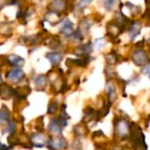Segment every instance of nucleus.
<instances>
[{
    "mask_svg": "<svg viewBox=\"0 0 150 150\" xmlns=\"http://www.w3.org/2000/svg\"><path fill=\"white\" fill-rule=\"evenodd\" d=\"M67 141L62 137H52L47 141V147L50 150H60L67 148Z\"/></svg>",
    "mask_w": 150,
    "mask_h": 150,
    "instance_id": "obj_1",
    "label": "nucleus"
},
{
    "mask_svg": "<svg viewBox=\"0 0 150 150\" xmlns=\"http://www.w3.org/2000/svg\"><path fill=\"white\" fill-rule=\"evenodd\" d=\"M132 59H133L134 63L135 65H137L138 66H142V65L144 66L145 65H147V63L149 61V57H148L146 51H144L142 50H135L133 53Z\"/></svg>",
    "mask_w": 150,
    "mask_h": 150,
    "instance_id": "obj_2",
    "label": "nucleus"
},
{
    "mask_svg": "<svg viewBox=\"0 0 150 150\" xmlns=\"http://www.w3.org/2000/svg\"><path fill=\"white\" fill-rule=\"evenodd\" d=\"M67 0H54L48 5L49 11H53L58 14L64 11L67 8Z\"/></svg>",
    "mask_w": 150,
    "mask_h": 150,
    "instance_id": "obj_3",
    "label": "nucleus"
},
{
    "mask_svg": "<svg viewBox=\"0 0 150 150\" xmlns=\"http://www.w3.org/2000/svg\"><path fill=\"white\" fill-rule=\"evenodd\" d=\"M115 129H116V133H117L118 136H120L121 139H125L128 136L129 125L127 121H125V120L117 121Z\"/></svg>",
    "mask_w": 150,
    "mask_h": 150,
    "instance_id": "obj_4",
    "label": "nucleus"
},
{
    "mask_svg": "<svg viewBox=\"0 0 150 150\" xmlns=\"http://www.w3.org/2000/svg\"><path fill=\"white\" fill-rule=\"evenodd\" d=\"M115 24L121 29V31L123 32L124 29L126 28V27L128 25L129 23V19L122 12V11H117L115 14Z\"/></svg>",
    "mask_w": 150,
    "mask_h": 150,
    "instance_id": "obj_5",
    "label": "nucleus"
},
{
    "mask_svg": "<svg viewBox=\"0 0 150 150\" xmlns=\"http://www.w3.org/2000/svg\"><path fill=\"white\" fill-rule=\"evenodd\" d=\"M25 77V73L18 68H15L11 71H9L6 74V79L13 82H19Z\"/></svg>",
    "mask_w": 150,
    "mask_h": 150,
    "instance_id": "obj_6",
    "label": "nucleus"
},
{
    "mask_svg": "<svg viewBox=\"0 0 150 150\" xmlns=\"http://www.w3.org/2000/svg\"><path fill=\"white\" fill-rule=\"evenodd\" d=\"M91 51H92V44L91 42H88V43L78 46L75 50L74 53L79 57H85V56H88Z\"/></svg>",
    "mask_w": 150,
    "mask_h": 150,
    "instance_id": "obj_7",
    "label": "nucleus"
},
{
    "mask_svg": "<svg viewBox=\"0 0 150 150\" xmlns=\"http://www.w3.org/2000/svg\"><path fill=\"white\" fill-rule=\"evenodd\" d=\"M6 60L8 64H10L12 66H15L16 68H21L25 64V59L15 54L10 55L8 57H6Z\"/></svg>",
    "mask_w": 150,
    "mask_h": 150,
    "instance_id": "obj_8",
    "label": "nucleus"
},
{
    "mask_svg": "<svg viewBox=\"0 0 150 150\" xmlns=\"http://www.w3.org/2000/svg\"><path fill=\"white\" fill-rule=\"evenodd\" d=\"M142 30V23L140 21H134L128 29V34L129 36L132 40H134L136 36H138L141 33Z\"/></svg>",
    "mask_w": 150,
    "mask_h": 150,
    "instance_id": "obj_9",
    "label": "nucleus"
},
{
    "mask_svg": "<svg viewBox=\"0 0 150 150\" xmlns=\"http://www.w3.org/2000/svg\"><path fill=\"white\" fill-rule=\"evenodd\" d=\"M31 139V142L38 148H41L46 144V139L43 136V134H40L39 133H33L30 137Z\"/></svg>",
    "mask_w": 150,
    "mask_h": 150,
    "instance_id": "obj_10",
    "label": "nucleus"
},
{
    "mask_svg": "<svg viewBox=\"0 0 150 150\" xmlns=\"http://www.w3.org/2000/svg\"><path fill=\"white\" fill-rule=\"evenodd\" d=\"M120 33H122L121 29L114 22H109L107 24V34L111 38L114 39L118 37V35H120Z\"/></svg>",
    "mask_w": 150,
    "mask_h": 150,
    "instance_id": "obj_11",
    "label": "nucleus"
},
{
    "mask_svg": "<svg viewBox=\"0 0 150 150\" xmlns=\"http://www.w3.org/2000/svg\"><path fill=\"white\" fill-rule=\"evenodd\" d=\"M73 23L69 19H67L64 23H63V26L62 27L61 30H60V33L64 34L65 36L69 37V36H71L74 33V29H73Z\"/></svg>",
    "mask_w": 150,
    "mask_h": 150,
    "instance_id": "obj_12",
    "label": "nucleus"
},
{
    "mask_svg": "<svg viewBox=\"0 0 150 150\" xmlns=\"http://www.w3.org/2000/svg\"><path fill=\"white\" fill-rule=\"evenodd\" d=\"M60 16H61V14H58V13H55L53 11H48L44 17V20L49 22L50 24H52V26H54L61 21L59 19Z\"/></svg>",
    "mask_w": 150,
    "mask_h": 150,
    "instance_id": "obj_13",
    "label": "nucleus"
},
{
    "mask_svg": "<svg viewBox=\"0 0 150 150\" xmlns=\"http://www.w3.org/2000/svg\"><path fill=\"white\" fill-rule=\"evenodd\" d=\"M46 57L50 61V63L53 65H58L62 59V56L59 53H56V52H50V53H47L46 55Z\"/></svg>",
    "mask_w": 150,
    "mask_h": 150,
    "instance_id": "obj_14",
    "label": "nucleus"
},
{
    "mask_svg": "<svg viewBox=\"0 0 150 150\" xmlns=\"http://www.w3.org/2000/svg\"><path fill=\"white\" fill-rule=\"evenodd\" d=\"M48 130L51 133H55V134H61L62 132V127L56 122L55 118H53L52 121L49 124Z\"/></svg>",
    "mask_w": 150,
    "mask_h": 150,
    "instance_id": "obj_15",
    "label": "nucleus"
},
{
    "mask_svg": "<svg viewBox=\"0 0 150 150\" xmlns=\"http://www.w3.org/2000/svg\"><path fill=\"white\" fill-rule=\"evenodd\" d=\"M106 92H107V95H108V98H109V102L112 103L113 101H116V97H117V94H116V88L112 84V83H109L107 84L106 86Z\"/></svg>",
    "mask_w": 150,
    "mask_h": 150,
    "instance_id": "obj_16",
    "label": "nucleus"
},
{
    "mask_svg": "<svg viewBox=\"0 0 150 150\" xmlns=\"http://www.w3.org/2000/svg\"><path fill=\"white\" fill-rule=\"evenodd\" d=\"M0 93H1L3 98L8 99L14 95V89L8 87L7 85H4L2 88H0Z\"/></svg>",
    "mask_w": 150,
    "mask_h": 150,
    "instance_id": "obj_17",
    "label": "nucleus"
},
{
    "mask_svg": "<svg viewBox=\"0 0 150 150\" xmlns=\"http://www.w3.org/2000/svg\"><path fill=\"white\" fill-rule=\"evenodd\" d=\"M61 42H60V38L56 35H53L52 37L48 38L47 40V42H45L46 45H47L49 48L51 49H56L57 47H59Z\"/></svg>",
    "mask_w": 150,
    "mask_h": 150,
    "instance_id": "obj_18",
    "label": "nucleus"
},
{
    "mask_svg": "<svg viewBox=\"0 0 150 150\" xmlns=\"http://www.w3.org/2000/svg\"><path fill=\"white\" fill-rule=\"evenodd\" d=\"M46 83H47V80H46V77L44 75L38 76L34 80V84L39 90H40V88H41L40 90H43L44 88L46 87Z\"/></svg>",
    "mask_w": 150,
    "mask_h": 150,
    "instance_id": "obj_19",
    "label": "nucleus"
},
{
    "mask_svg": "<svg viewBox=\"0 0 150 150\" xmlns=\"http://www.w3.org/2000/svg\"><path fill=\"white\" fill-rule=\"evenodd\" d=\"M9 118H10V111L5 106H3V108L0 109V124L8 121Z\"/></svg>",
    "mask_w": 150,
    "mask_h": 150,
    "instance_id": "obj_20",
    "label": "nucleus"
},
{
    "mask_svg": "<svg viewBox=\"0 0 150 150\" xmlns=\"http://www.w3.org/2000/svg\"><path fill=\"white\" fill-rule=\"evenodd\" d=\"M20 39H23V44H26V45H33L36 44L38 42V38L35 35L33 36H25V37H21Z\"/></svg>",
    "mask_w": 150,
    "mask_h": 150,
    "instance_id": "obj_21",
    "label": "nucleus"
},
{
    "mask_svg": "<svg viewBox=\"0 0 150 150\" xmlns=\"http://www.w3.org/2000/svg\"><path fill=\"white\" fill-rule=\"evenodd\" d=\"M105 60H106V62H107L109 65H115V63L117 62V59H118L117 54H116L114 51H112V52H111V53H109V54L105 55Z\"/></svg>",
    "mask_w": 150,
    "mask_h": 150,
    "instance_id": "obj_22",
    "label": "nucleus"
},
{
    "mask_svg": "<svg viewBox=\"0 0 150 150\" xmlns=\"http://www.w3.org/2000/svg\"><path fill=\"white\" fill-rule=\"evenodd\" d=\"M18 4V0H0V11L7 5H14Z\"/></svg>",
    "mask_w": 150,
    "mask_h": 150,
    "instance_id": "obj_23",
    "label": "nucleus"
},
{
    "mask_svg": "<svg viewBox=\"0 0 150 150\" xmlns=\"http://www.w3.org/2000/svg\"><path fill=\"white\" fill-rule=\"evenodd\" d=\"M116 1L117 0H104V6H105V10L108 11H112L114 4H115V3H116Z\"/></svg>",
    "mask_w": 150,
    "mask_h": 150,
    "instance_id": "obj_24",
    "label": "nucleus"
},
{
    "mask_svg": "<svg viewBox=\"0 0 150 150\" xmlns=\"http://www.w3.org/2000/svg\"><path fill=\"white\" fill-rule=\"evenodd\" d=\"M57 110H58V103L56 102H52L48 106L47 113L48 114H54Z\"/></svg>",
    "mask_w": 150,
    "mask_h": 150,
    "instance_id": "obj_25",
    "label": "nucleus"
},
{
    "mask_svg": "<svg viewBox=\"0 0 150 150\" xmlns=\"http://www.w3.org/2000/svg\"><path fill=\"white\" fill-rule=\"evenodd\" d=\"M15 129H16V124L13 121H10L7 126V132L9 133H12L15 131Z\"/></svg>",
    "mask_w": 150,
    "mask_h": 150,
    "instance_id": "obj_26",
    "label": "nucleus"
},
{
    "mask_svg": "<svg viewBox=\"0 0 150 150\" xmlns=\"http://www.w3.org/2000/svg\"><path fill=\"white\" fill-rule=\"evenodd\" d=\"M8 141H9V144L12 147L14 145H17L18 144V139H16V136L14 134H11L9 136L8 138Z\"/></svg>",
    "mask_w": 150,
    "mask_h": 150,
    "instance_id": "obj_27",
    "label": "nucleus"
},
{
    "mask_svg": "<svg viewBox=\"0 0 150 150\" xmlns=\"http://www.w3.org/2000/svg\"><path fill=\"white\" fill-rule=\"evenodd\" d=\"M93 0H81L78 4V7L79 8H84L86 7L91 2H92Z\"/></svg>",
    "mask_w": 150,
    "mask_h": 150,
    "instance_id": "obj_28",
    "label": "nucleus"
},
{
    "mask_svg": "<svg viewBox=\"0 0 150 150\" xmlns=\"http://www.w3.org/2000/svg\"><path fill=\"white\" fill-rule=\"evenodd\" d=\"M23 15H24V12H23V11H22L21 6L19 5V6H18V12H17V14H16V17H17L18 19H20V18H23Z\"/></svg>",
    "mask_w": 150,
    "mask_h": 150,
    "instance_id": "obj_29",
    "label": "nucleus"
},
{
    "mask_svg": "<svg viewBox=\"0 0 150 150\" xmlns=\"http://www.w3.org/2000/svg\"><path fill=\"white\" fill-rule=\"evenodd\" d=\"M142 72H144L145 74H149V65L147 64L143 66V70H142Z\"/></svg>",
    "mask_w": 150,
    "mask_h": 150,
    "instance_id": "obj_30",
    "label": "nucleus"
},
{
    "mask_svg": "<svg viewBox=\"0 0 150 150\" xmlns=\"http://www.w3.org/2000/svg\"><path fill=\"white\" fill-rule=\"evenodd\" d=\"M0 150H11V147L7 148L6 146H4L2 143H0Z\"/></svg>",
    "mask_w": 150,
    "mask_h": 150,
    "instance_id": "obj_31",
    "label": "nucleus"
},
{
    "mask_svg": "<svg viewBox=\"0 0 150 150\" xmlns=\"http://www.w3.org/2000/svg\"><path fill=\"white\" fill-rule=\"evenodd\" d=\"M135 46L138 47V48L143 47V46H144V40H143V41H141V42H137V43L135 44Z\"/></svg>",
    "mask_w": 150,
    "mask_h": 150,
    "instance_id": "obj_32",
    "label": "nucleus"
},
{
    "mask_svg": "<svg viewBox=\"0 0 150 150\" xmlns=\"http://www.w3.org/2000/svg\"><path fill=\"white\" fill-rule=\"evenodd\" d=\"M2 83V77H1V75H0V84Z\"/></svg>",
    "mask_w": 150,
    "mask_h": 150,
    "instance_id": "obj_33",
    "label": "nucleus"
}]
</instances>
